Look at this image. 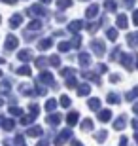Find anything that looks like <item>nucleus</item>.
Instances as JSON below:
<instances>
[{
    "label": "nucleus",
    "instance_id": "f257e3e1",
    "mask_svg": "<svg viewBox=\"0 0 138 146\" xmlns=\"http://www.w3.org/2000/svg\"><path fill=\"white\" fill-rule=\"evenodd\" d=\"M17 46V38L15 36H8V40H6V48L8 49H13Z\"/></svg>",
    "mask_w": 138,
    "mask_h": 146
},
{
    "label": "nucleus",
    "instance_id": "f03ea898",
    "mask_svg": "<svg viewBox=\"0 0 138 146\" xmlns=\"http://www.w3.org/2000/svg\"><path fill=\"white\" fill-rule=\"evenodd\" d=\"M93 49H96V55H102L104 53V46H102V42H93Z\"/></svg>",
    "mask_w": 138,
    "mask_h": 146
},
{
    "label": "nucleus",
    "instance_id": "7ed1b4c3",
    "mask_svg": "<svg viewBox=\"0 0 138 146\" xmlns=\"http://www.w3.org/2000/svg\"><path fill=\"white\" fill-rule=\"evenodd\" d=\"M110 118H112V112H110V110H100V114H98V119H102V121H108Z\"/></svg>",
    "mask_w": 138,
    "mask_h": 146
},
{
    "label": "nucleus",
    "instance_id": "20e7f679",
    "mask_svg": "<svg viewBox=\"0 0 138 146\" xmlns=\"http://www.w3.org/2000/svg\"><path fill=\"white\" fill-rule=\"evenodd\" d=\"M117 27H127V15H123V13L117 15Z\"/></svg>",
    "mask_w": 138,
    "mask_h": 146
},
{
    "label": "nucleus",
    "instance_id": "39448f33",
    "mask_svg": "<svg viewBox=\"0 0 138 146\" xmlns=\"http://www.w3.org/2000/svg\"><path fill=\"white\" fill-rule=\"evenodd\" d=\"M83 27V25H81V21H76V23H72V25H70V31H72V33H76V31H80V29Z\"/></svg>",
    "mask_w": 138,
    "mask_h": 146
},
{
    "label": "nucleus",
    "instance_id": "423d86ee",
    "mask_svg": "<svg viewBox=\"0 0 138 146\" xmlns=\"http://www.w3.org/2000/svg\"><path fill=\"white\" fill-rule=\"evenodd\" d=\"M40 80H44V84H49V82H53V76L46 72V74H42V76H40Z\"/></svg>",
    "mask_w": 138,
    "mask_h": 146
},
{
    "label": "nucleus",
    "instance_id": "0eeeda50",
    "mask_svg": "<svg viewBox=\"0 0 138 146\" xmlns=\"http://www.w3.org/2000/svg\"><path fill=\"white\" fill-rule=\"evenodd\" d=\"M17 25H21V15H13L11 17V27H17Z\"/></svg>",
    "mask_w": 138,
    "mask_h": 146
},
{
    "label": "nucleus",
    "instance_id": "6e6552de",
    "mask_svg": "<svg viewBox=\"0 0 138 146\" xmlns=\"http://www.w3.org/2000/svg\"><path fill=\"white\" fill-rule=\"evenodd\" d=\"M78 93H80V95H87V93H89V86H87V84H85V86L78 87Z\"/></svg>",
    "mask_w": 138,
    "mask_h": 146
},
{
    "label": "nucleus",
    "instance_id": "1a4fd4ad",
    "mask_svg": "<svg viewBox=\"0 0 138 146\" xmlns=\"http://www.w3.org/2000/svg\"><path fill=\"white\" fill-rule=\"evenodd\" d=\"M55 106H57V103H55L53 99H49L48 103H46V108H48V110H55Z\"/></svg>",
    "mask_w": 138,
    "mask_h": 146
},
{
    "label": "nucleus",
    "instance_id": "9d476101",
    "mask_svg": "<svg viewBox=\"0 0 138 146\" xmlns=\"http://www.w3.org/2000/svg\"><path fill=\"white\" fill-rule=\"evenodd\" d=\"M96 11H98V8H96V6L89 8V10H87V17H95V15H96Z\"/></svg>",
    "mask_w": 138,
    "mask_h": 146
},
{
    "label": "nucleus",
    "instance_id": "9b49d317",
    "mask_svg": "<svg viewBox=\"0 0 138 146\" xmlns=\"http://www.w3.org/2000/svg\"><path fill=\"white\" fill-rule=\"evenodd\" d=\"M80 63H81V65H89V55H87V53L80 55Z\"/></svg>",
    "mask_w": 138,
    "mask_h": 146
},
{
    "label": "nucleus",
    "instance_id": "f8f14e48",
    "mask_svg": "<svg viewBox=\"0 0 138 146\" xmlns=\"http://www.w3.org/2000/svg\"><path fill=\"white\" fill-rule=\"evenodd\" d=\"M66 119H68V123H70V125H74L76 121H78V114H70Z\"/></svg>",
    "mask_w": 138,
    "mask_h": 146
},
{
    "label": "nucleus",
    "instance_id": "ddd939ff",
    "mask_svg": "<svg viewBox=\"0 0 138 146\" xmlns=\"http://www.w3.org/2000/svg\"><path fill=\"white\" fill-rule=\"evenodd\" d=\"M108 38H110V40H116V38H117V33H116V29H112V31H110V29H108Z\"/></svg>",
    "mask_w": 138,
    "mask_h": 146
},
{
    "label": "nucleus",
    "instance_id": "4468645a",
    "mask_svg": "<svg viewBox=\"0 0 138 146\" xmlns=\"http://www.w3.org/2000/svg\"><path fill=\"white\" fill-rule=\"evenodd\" d=\"M70 2H72V0H59V8H61V10H63V8H68Z\"/></svg>",
    "mask_w": 138,
    "mask_h": 146
},
{
    "label": "nucleus",
    "instance_id": "2eb2a0df",
    "mask_svg": "<svg viewBox=\"0 0 138 146\" xmlns=\"http://www.w3.org/2000/svg\"><path fill=\"white\" fill-rule=\"evenodd\" d=\"M89 106L91 108H98V106H100V101H98V99H93V101H89Z\"/></svg>",
    "mask_w": 138,
    "mask_h": 146
},
{
    "label": "nucleus",
    "instance_id": "dca6fc26",
    "mask_svg": "<svg viewBox=\"0 0 138 146\" xmlns=\"http://www.w3.org/2000/svg\"><path fill=\"white\" fill-rule=\"evenodd\" d=\"M46 48H51V40H49V38H48V40H44V42L40 44V49H46Z\"/></svg>",
    "mask_w": 138,
    "mask_h": 146
},
{
    "label": "nucleus",
    "instance_id": "f3484780",
    "mask_svg": "<svg viewBox=\"0 0 138 146\" xmlns=\"http://www.w3.org/2000/svg\"><path fill=\"white\" fill-rule=\"evenodd\" d=\"M136 95H138V87H134L133 91H131V93H129V95H127V99H129V101H133V99L136 97Z\"/></svg>",
    "mask_w": 138,
    "mask_h": 146
},
{
    "label": "nucleus",
    "instance_id": "a211bd4d",
    "mask_svg": "<svg viewBox=\"0 0 138 146\" xmlns=\"http://www.w3.org/2000/svg\"><path fill=\"white\" fill-rule=\"evenodd\" d=\"M123 123H125V118H119L116 121V129H123Z\"/></svg>",
    "mask_w": 138,
    "mask_h": 146
},
{
    "label": "nucleus",
    "instance_id": "6ab92c4d",
    "mask_svg": "<svg viewBox=\"0 0 138 146\" xmlns=\"http://www.w3.org/2000/svg\"><path fill=\"white\" fill-rule=\"evenodd\" d=\"M28 57H30V53H28V51H21V53H19V59H23V61H27Z\"/></svg>",
    "mask_w": 138,
    "mask_h": 146
},
{
    "label": "nucleus",
    "instance_id": "aec40b11",
    "mask_svg": "<svg viewBox=\"0 0 138 146\" xmlns=\"http://www.w3.org/2000/svg\"><path fill=\"white\" fill-rule=\"evenodd\" d=\"M17 72H19V74H25V76H27V74H30V68H27V66H23V68H19Z\"/></svg>",
    "mask_w": 138,
    "mask_h": 146
},
{
    "label": "nucleus",
    "instance_id": "412c9836",
    "mask_svg": "<svg viewBox=\"0 0 138 146\" xmlns=\"http://www.w3.org/2000/svg\"><path fill=\"white\" fill-rule=\"evenodd\" d=\"M108 103H119L117 95H110V97H108Z\"/></svg>",
    "mask_w": 138,
    "mask_h": 146
},
{
    "label": "nucleus",
    "instance_id": "4be33fe9",
    "mask_svg": "<svg viewBox=\"0 0 138 146\" xmlns=\"http://www.w3.org/2000/svg\"><path fill=\"white\" fill-rule=\"evenodd\" d=\"M4 129H13V121H4Z\"/></svg>",
    "mask_w": 138,
    "mask_h": 146
},
{
    "label": "nucleus",
    "instance_id": "5701e85b",
    "mask_svg": "<svg viewBox=\"0 0 138 146\" xmlns=\"http://www.w3.org/2000/svg\"><path fill=\"white\" fill-rule=\"evenodd\" d=\"M106 8L110 11H116V4H114V2H106Z\"/></svg>",
    "mask_w": 138,
    "mask_h": 146
},
{
    "label": "nucleus",
    "instance_id": "b1692460",
    "mask_svg": "<svg viewBox=\"0 0 138 146\" xmlns=\"http://www.w3.org/2000/svg\"><path fill=\"white\" fill-rule=\"evenodd\" d=\"M61 104H63V106H70V99L63 97V99H61Z\"/></svg>",
    "mask_w": 138,
    "mask_h": 146
},
{
    "label": "nucleus",
    "instance_id": "393cba45",
    "mask_svg": "<svg viewBox=\"0 0 138 146\" xmlns=\"http://www.w3.org/2000/svg\"><path fill=\"white\" fill-rule=\"evenodd\" d=\"M10 112H11V114H13V116H17V114H21V108H11V110H10Z\"/></svg>",
    "mask_w": 138,
    "mask_h": 146
},
{
    "label": "nucleus",
    "instance_id": "a878e982",
    "mask_svg": "<svg viewBox=\"0 0 138 146\" xmlns=\"http://www.w3.org/2000/svg\"><path fill=\"white\" fill-rule=\"evenodd\" d=\"M133 19H134V25H138V11H134V15H133Z\"/></svg>",
    "mask_w": 138,
    "mask_h": 146
},
{
    "label": "nucleus",
    "instance_id": "bb28decb",
    "mask_svg": "<svg viewBox=\"0 0 138 146\" xmlns=\"http://www.w3.org/2000/svg\"><path fill=\"white\" fill-rule=\"evenodd\" d=\"M133 125H134V129H138V119H134V121H133Z\"/></svg>",
    "mask_w": 138,
    "mask_h": 146
},
{
    "label": "nucleus",
    "instance_id": "cd10ccee",
    "mask_svg": "<svg viewBox=\"0 0 138 146\" xmlns=\"http://www.w3.org/2000/svg\"><path fill=\"white\" fill-rule=\"evenodd\" d=\"M123 2H125L127 6H131V4H133V0H123Z\"/></svg>",
    "mask_w": 138,
    "mask_h": 146
},
{
    "label": "nucleus",
    "instance_id": "c85d7f7f",
    "mask_svg": "<svg viewBox=\"0 0 138 146\" xmlns=\"http://www.w3.org/2000/svg\"><path fill=\"white\" fill-rule=\"evenodd\" d=\"M42 2H51V0H42Z\"/></svg>",
    "mask_w": 138,
    "mask_h": 146
},
{
    "label": "nucleus",
    "instance_id": "c756f323",
    "mask_svg": "<svg viewBox=\"0 0 138 146\" xmlns=\"http://www.w3.org/2000/svg\"><path fill=\"white\" fill-rule=\"evenodd\" d=\"M136 142H138V135H136Z\"/></svg>",
    "mask_w": 138,
    "mask_h": 146
},
{
    "label": "nucleus",
    "instance_id": "7c9ffc66",
    "mask_svg": "<svg viewBox=\"0 0 138 146\" xmlns=\"http://www.w3.org/2000/svg\"><path fill=\"white\" fill-rule=\"evenodd\" d=\"M136 36H138V34H136Z\"/></svg>",
    "mask_w": 138,
    "mask_h": 146
}]
</instances>
